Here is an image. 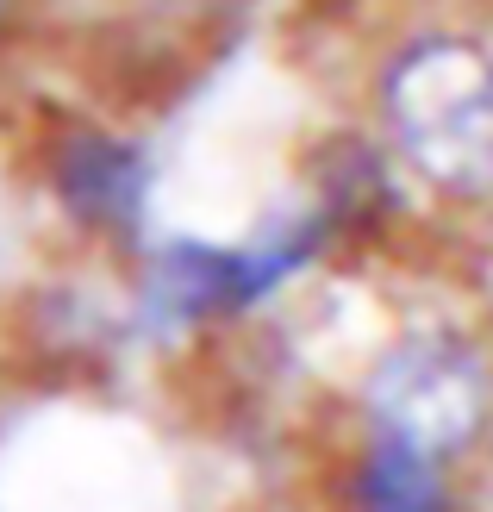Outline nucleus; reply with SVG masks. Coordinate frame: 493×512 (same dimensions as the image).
<instances>
[{
  "label": "nucleus",
  "instance_id": "nucleus-1",
  "mask_svg": "<svg viewBox=\"0 0 493 512\" xmlns=\"http://www.w3.org/2000/svg\"><path fill=\"white\" fill-rule=\"evenodd\" d=\"M375 113L394 163L456 200L493 194V44L419 32L375 75Z\"/></svg>",
  "mask_w": 493,
  "mask_h": 512
},
{
  "label": "nucleus",
  "instance_id": "nucleus-2",
  "mask_svg": "<svg viewBox=\"0 0 493 512\" xmlns=\"http://www.w3.org/2000/svg\"><path fill=\"white\" fill-rule=\"evenodd\" d=\"M356 425L375 444L462 469L493 438V344L469 325H412L356 381Z\"/></svg>",
  "mask_w": 493,
  "mask_h": 512
},
{
  "label": "nucleus",
  "instance_id": "nucleus-3",
  "mask_svg": "<svg viewBox=\"0 0 493 512\" xmlns=\"http://www.w3.org/2000/svg\"><path fill=\"white\" fill-rule=\"evenodd\" d=\"M331 238H337V219L319 207V200L300 219H281L263 238H244V244L175 238V244L144 256L138 313L157 331H188V325H213V319H231V313H250V306H263L269 294L288 288L300 269H313Z\"/></svg>",
  "mask_w": 493,
  "mask_h": 512
},
{
  "label": "nucleus",
  "instance_id": "nucleus-4",
  "mask_svg": "<svg viewBox=\"0 0 493 512\" xmlns=\"http://www.w3.org/2000/svg\"><path fill=\"white\" fill-rule=\"evenodd\" d=\"M50 194L82 232L132 238L150 207V157L107 125H69L50 144Z\"/></svg>",
  "mask_w": 493,
  "mask_h": 512
},
{
  "label": "nucleus",
  "instance_id": "nucleus-5",
  "mask_svg": "<svg viewBox=\"0 0 493 512\" xmlns=\"http://www.w3.org/2000/svg\"><path fill=\"white\" fill-rule=\"evenodd\" d=\"M337 506L344 512H462V488L450 463L362 438L344 463V481H337Z\"/></svg>",
  "mask_w": 493,
  "mask_h": 512
},
{
  "label": "nucleus",
  "instance_id": "nucleus-6",
  "mask_svg": "<svg viewBox=\"0 0 493 512\" xmlns=\"http://www.w3.org/2000/svg\"><path fill=\"white\" fill-rule=\"evenodd\" d=\"M19 19H25V0H0V44L19 32Z\"/></svg>",
  "mask_w": 493,
  "mask_h": 512
}]
</instances>
